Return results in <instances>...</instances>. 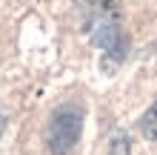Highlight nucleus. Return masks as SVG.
Wrapping results in <instances>:
<instances>
[{
  "label": "nucleus",
  "instance_id": "obj_1",
  "mask_svg": "<svg viewBox=\"0 0 157 155\" xmlns=\"http://www.w3.org/2000/svg\"><path fill=\"white\" fill-rule=\"evenodd\" d=\"M80 17H83V32L89 40L112 60H126L128 40L123 32V9L120 0H77Z\"/></svg>",
  "mask_w": 157,
  "mask_h": 155
},
{
  "label": "nucleus",
  "instance_id": "obj_2",
  "mask_svg": "<svg viewBox=\"0 0 157 155\" xmlns=\"http://www.w3.org/2000/svg\"><path fill=\"white\" fill-rule=\"evenodd\" d=\"M83 135V109L75 104H63L52 112L46 126V147L52 155H69Z\"/></svg>",
  "mask_w": 157,
  "mask_h": 155
},
{
  "label": "nucleus",
  "instance_id": "obj_3",
  "mask_svg": "<svg viewBox=\"0 0 157 155\" xmlns=\"http://www.w3.org/2000/svg\"><path fill=\"white\" fill-rule=\"evenodd\" d=\"M140 135L146 141H151V144L157 141V98H154V104L140 115Z\"/></svg>",
  "mask_w": 157,
  "mask_h": 155
},
{
  "label": "nucleus",
  "instance_id": "obj_4",
  "mask_svg": "<svg viewBox=\"0 0 157 155\" xmlns=\"http://www.w3.org/2000/svg\"><path fill=\"white\" fill-rule=\"evenodd\" d=\"M109 155H132V138H128L126 132H117L114 138H112Z\"/></svg>",
  "mask_w": 157,
  "mask_h": 155
},
{
  "label": "nucleus",
  "instance_id": "obj_5",
  "mask_svg": "<svg viewBox=\"0 0 157 155\" xmlns=\"http://www.w3.org/2000/svg\"><path fill=\"white\" fill-rule=\"evenodd\" d=\"M3 129H6V118H3V112H0V135H3Z\"/></svg>",
  "mask_w": 157,
  "mask_h": 155
}]
</instances>
